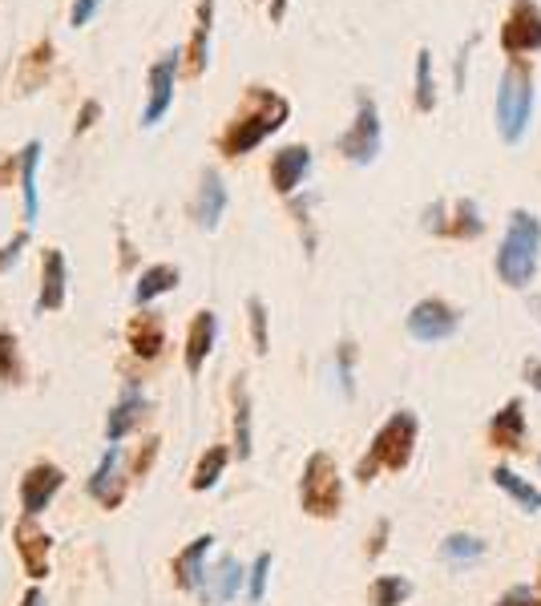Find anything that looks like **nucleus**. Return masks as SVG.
Segmentation results:
<instances>
[{"label":"nucleus","mask_w":541,"mask_h":606,"mask_svg":"<svg viewBox=\"0 0 541 606\" xmlns=\"http://www.w3.org/2000/svg\"><path fill=\"white\" fill-rule=\"evenodd\" d=\"M291 118V101L267 85H251L239 114L227 122V130L219 134V150L223 158H243L251 154L255 146H263L283 122Z\"/></svg>","instance_id":"obj_1"},{"label":"nucleus","mask_w":541,"mask_h":606,"mask_svg":"<svg viewBox=\"0 0 541 606\" xmlns=\"http://www.w3.org/2000/svg\"><path fill=\"white\" fill-rule=\"evenodd\" d=\"M537 259H541V223L529 211H513L505 243L497 251V275L505 287H529V279L537 275Z\"/></svg>","instance_id":"obj_2"},{"label":"nucleus","mask_w":541,"mask_h":606,"mask_svg":"<svg viewBox=\"0 0 541 606\" xmlns=\"http://www.w3.org/2000/svg\"><path fill=\"white\" fill-rule=\"evenodd\" d=\"M533 73L525 61H513L497 81V134L505 142H521L533 118Z\"/></svg>","instance_id":"obj_3"},{"label":"nucleus","mask_w":541,"mask_h":606,"mask_svg":"<svg viewBox=\"0 0 541 606\" xmlns=\"http://www.w3.org/2000/svg\"><path fill=\"white\" fill-rule=\"evenodd\" d=\"M412 441H416V417L412 413H396L380 433H376V441H372V449H368V457L360 461V481H372V473L376 469H404L408 465V457H412Z\"/></svg>","instance_id":"obj_4"},{"label":"nucleus","mask_w":541,"mask_h":606,"mask_svg":"<svg viewBox=\"0 0 541 606\" xmlns=\"http://www.w3.org/2000/svg\"><path fill=\"white\" fill-rule=\"evenodd\" d=\"M299 497H303V510L315 514V518H332L344 501V481H340V469L328 453H311L307 457V469H303V485H299Z\"/></svg>","instance_id":"obj_5"},{"label":"nucleus","mask_w":541,"mask_h":606,"mask_svg":"<svg viewBox=\"0 0 541 606\" xmlns=\"http://www.w3.org/2000/svg\"><path fill=\"white\" fill-rule=\"evenodd\" d=\"M340 154L348 162H356V166H368L380 154V110H376V101L368 93L356 97V122L340 138Z\"/></svg>","instance_id":"obj_6"},{"label":"nucleus","mask_w":541,"mask_h":606,"mask_svg":"<svg viewBox=\"0 0 541 606\" xmlns=\"http://www.w3.org/2000/svg\"><path fill=\"white\" fill-rule=\"evenodd\" d=\"M178 69H182L178 53H166V57H158V61L150 65V73H146V89H150V93H146V106H142V126H146V130L158 126V122L170 114Z\"/></svg>","instance_id":"obj_7"},{"label":"nucleus","mask_w":541,"mask_h":606,"mask_svg":"<svg viewBox=\"0 0 541 606\" xmlns=\"http://www.w3.org/2000/svg\"><path fill=\"white\" fill-rule=\"evenodd\" d=\"M501 49L509 57L541 49V9L533 5V0H513V9H509L505 25H501Z\"/></svg>","instance_id":"obj_8"},{"label":"nucleus","mask_w":541,"mask_h":606,"mask_svg":"<svg viewBox=\"0 0 541 606\" xmlns=\"http://www.w3.org/2000/svg\"><path fill=\"white\" fill-rule=\"evenodd\" d=\"M461 316L449 308L445 299H420L416 308L408 312V336L420 340V344H437V340H449L457 332Z\"/></svg>","instance_id":"obj_9"},{"label":"nucleus","mask_w":541,"mask_h":606,"mask_svg":"<svg viewBox=\"0 0 541 606\" xmlns=\"http://www.w3.org/2000/svg\"><path fill=\"white\" fill-rule=\"evenodd\" d=\"M61 485H65V473H61L53 461L33 465V469L21 477V505H25V514L37 518L41 510H49V501L61 493Z\"/></svg>","instance_id":"obj_10"},{"label":"nucleus","mask_w":541,"mask_h":606,"mask_svg":"<svg viewBox=\"0 0 541 606\" xmlns=\"http://www.w3.org/2000/svg\"><path fill=\"white\" fill-rule=\"evenodd\" d=\"M13 542H17V554H21V566L29 578H45L49 574V550H53V538L25 514V522H17L13 530Z\"/></svg>","instance_id":"obj_11"},{"label":"nucleus","mask_w":541,"mask_h":606,"mask_svg":"<svg viewBox=\"0 0 541 606\" xmlns=\"http://www.w3.org/2000/svg\"><path fill=\"white\" fill-rule=\"evenodd\" d=\"M65 291H69L65 251H61V247H45V255H41V295H37V312H57V308H65Z\"/></svg>","instance_id":"obj_12"},{"label":"nucleus","mask_w":541,"mask_h":606,"mask_svg":"<svg viewBox=\"0 0 541 606\" xmlns=\"http://www.w3.org/2000/svg\"><path fill=\"white\" fill-rule=\"evenodd\" d=\"M89 493L105 505V510L122 505V493H126V485H122V449L110 445V453L97 461V469H93V477H89Z\"/></svg>","instance_id":"obj_13"},{"label":"nucleus","mask_w":541,"mask_h":606,"mask_svg":"<svg viewBox=\"0 0 541 606\" xmlns=\"http://www.w3.org/2000/svg\"><path fill=\"white\" fill-rule=\"evenodd\" d=\"M210 33H214V0H198L194 9V33L186 45V73L202 77L210 65Z\"/></svg>","instance_id":"obj_14"},{"label":"nucleus","mask_w":541,"mask_h":606,"mask_svg":"<svg viewBox=\"0 0 541 606\" xmlns=\"http://www.w3.org/2000/svg\"><path fill=\"white\" fill-rule=\"evenodd\" d=\"M214 340H219V316L214 312H198L190 320V332H186V372L198 376L206 356L214 352Z\"/></svg>","instance_id":"obj_15"},{"label":"nucleus","mask_w":541,"mask_h":606,"mask_svg":"<svg viewBox=\"0 0 541 606\" xmlns=\"http://www.w3.org/2000/svg\"><path fill=\"white\" fill-rule=\"evenodd\" d=\"M307 170H311V150H307V146H283V150L271 158V186H275L279 194H291V190L303 182Z\"/></svg>","instance_id":"obj_16"},{"label":"nucleus","mask_w":541,"mask_h":606,"mask_svg":"<svg viewBox=\"0 0 541 606\" xmlns=\"http://www.w3.org/2000/svg\"><path fill=\"white\" fill-rule=\"evenodd\" d=\"M223 211H227V186H223V178L214 174V170H206L198 202H194V223L202 231H214V227H219V219H223Z\"/></svg>","instance_id":"obj_17"},{"label":"nucleus","mask_w":541,"mask_h":606,"mask_svg":"<svg viewBox=\"0 0 541 606\" xmlns=\"http://www.w3.org/2000/svg\"><path fill=\"white\" fill-rule=\"evenodd\" d=\"M126 340H130V352L142 356V360H154L162 348H166V328L154 312H138L126 328Z\"/></svg>","instance_id":"obj_18"},{"label":"nucleus","mask_w":541,"mask_h":606,"mask_svg":"<svg viewBox=\"0 0 541 606\" xmlns=\"http://www.w3.org/2000/svg\"><path fill=\"white\" fill-rule=\"evenodd\" d=\"M239 586H243V566H239V558H219V566L214 570H206V578H202V598L206 602H231L235 594H239Z\"/></svg>","instance_id":"obj_19"},{"label":"nucleus","mask_w":541,"mask_h":606,"mask_svg":"<svg viewBox=\"0 0 541 606\" xmlns=\"http://www.w3.org/2000/svg\"><path fill=\"white\" fill-rule=\"evenodd\" d=\"M210 546H214V538H210V534H202V538H194V542L174 558V582H178L182 590H202V578H206L202 562H206Z\"/></svg>","instance_id":"obj_20"},{"label":"nucleus","mask_w":541,"mask_h":606,"mask_svg":"<svg viewBox=\"0 0 541 606\" xmlns=\"http://www.w3.org/2000/svg\"><path fill=\"white\" fill-rule=\"evenodd\" d=\"M178 279H182V271H178V267H170V263H154V267H146V271H142V279H138V287H134V303H138V308H146V303H154L158 295L174 291V287H178Z\"/></svg>","instance_id":"obj_21"},{"label":"nucleus","mask_w":541,"mask_h":606,"mask_svg":"<svg viewBox=\"0 0 541 606\" xmlns=\"http://www.w3.org/2000/svg\"><path fill=\"white\" fill-rule=\"evenodd\" d=\"M142 409H146V396H142L138 388H130V392L118 400V409L110 413V421H105V437H110V445H118V441L138 425Z\"/></svg>","instance_id":"obj_22"},{"label":"nucleus","mask_w":541,"mask_h":606,"mask_svg":"<svg viewBox=\"0 0 541 606\" xmlns=\"http://www.w3.org/2000/svg\"><path fill=\"white\" fill-rule=\"evenodd\" d=\"M21 194H25V219H37V166H41V142H25L21 146Z\"/></svg>","instance_id":"obj_23"},{"label":"nucleus","mask_w":541,"mask_h":606,"mask_svg":"<svg viewBox=\"0 0 541 606\" xmlns=\"http://www.w3.org/2000/svg\"><path fill=\"white\" fill-rule=\"evenodd\" d=\"M49 69H53V41L45 37V41H37V45L25 53V61H21V93H33V89L49 77Z\"/></svg>","instance_id":"obj_24"},{"label":"nucleus","mask_w":541,"mask_h":606,"mask_svg":"<svg viewBox=\"0 0 541 606\" xmlns=\"http://www.w3.org/2000/svg\"><path fill=\"white\" fill-rule=\"evenodd\" d=\"M223 469H227V449L214 445V449L198 461V469H194V477H190V489H194V493L214 489V485H219V477H223Z\"/></svg>","instance_id":"obj_25"},{"label":"nucleus","mask_w":541,"mask_h":606,"mask_svg":"<svg viewBox=\"0 0 541 606\" xmlns=\"http://www.w3.org/2000/svg\"><path fill=\"white\" fill-rule=\"evenodd\" d=\"M408 594H412V582L400 578V574H384V578H376L372 590H368L372 606H400Z\"/></svg>","instance_id":"obj_26"},{"label":"nucleus","mask_w":541,"mask_h":606,"mask_svg":"<svg viewBox=\"0 0 541 606\" xmlns=\"http://www.w3.org/2000/svg\"><path fill=\"white\" fill-rule=\"evenodd\" d=\"M432 106H437V85H432V53L420 49L416 53V110L428 114Z\"/></svg>","instance_id":"obj_27"},{"label":"nucleus","mask_w":541,"mask_h":606,"mask_svg":"<svg viewBox=\"0 0 541 606\" xmlns=\"http://www.w3.org/2000/svg\"><path fill=\"white\" fill-rule=\"evenodd\" d=\"M493 481H497V485H501L505 493H513V497H517V501L525 505V510H541V493H537L533 485H525V481H521V477H517L513 469L497 465V469H493Z\"/></svg>","instance_id":"obj_28"},{"label":"nucleus","mask_w":541,"mask_h":606,"mask_svg":"<svg viewBox=\"0 0 541 606\" xmlns=\"http://www.w3.org/2000/svg\"><path fill=\"white\" fill-rule=\"evenodd\" d=\"M235 400H239V413H235V445H239V457L247 461V457H251V400H247V388H243V384L235 388Z\"/></svg>","instance_id":"obj_29"},{"label":"nucleus","mask_w":541,"mask_h":606,"mask_svg":"<svg viewBox=\"0 0 541 606\" xmlns=\"http://www.w3.org/2000/svg\"><path fill=\"white\" fill-rule=\"evenodd\" d=\"M493 433H505V437H509V449H517V441H521V433H525V421H521V400H509L505 409L497 413Z\"/></svg>","instance_id":"obj_30"},{"label":"nucleus","mask_w":541,"mask_h":606,"mask_svg":"<svg viewBox=\"0 0 541 606\" xmlns=\"http://www.w3.org/2000/svg\"><path fill=\"white\" fill-rule=\"evenodd\" d=\"M21 364H17V336L0 332V380H17Z\"/></svg>","instance_id":"obj_31"},{"label":"nucleus","mask_w":541,"mask_h":606,"mask_svg":"<svg viewBox=\"0 0 541 606\" xmlns=\"http://www.w3.org/2000/svg\"><path fill=\"white\" fill-rule=\"evenodd\" d=\"M247 312H251V336H255V352L263 356L267 352V308H263V299H251L247 303Z\"/></svg>","instance_id":"obj_32"},{"label":"nucleus","mask_w":541,"mask_h":606,"mask_svg":"<svg viewBox=\"0 0 541 606\" xmlns=\"http://www.w3.org/2000/svg\"><path fill=\"white\" fill-rule=\"evenodd\" d=\"M441 550H445V558H457V562H461V558H477V554L485 550V542H481V538H469V534H453Z\"/></svg>","instance_id":"obj_33"},{"label":"nucleus","mask_w":541,"mask_h":606,"mask_svg":"<svg viewBox=\"0 0 541 606\" xmlns=\"http://www.w3.org/2000/svg\"><path fill=\"white\" fill-rule=\"evenodd\" d=\"M457 215H461V223L453 227V235H481V231H485V223H481V215H477V207H473L469 198L457 207Z\"/></svg>","instance_id":"obj_34"},{"label":"nucleus","mask_w":541,"mask_h":606,"mask_svg":"<svg viewBox=\"0 0 541 606\" xmlns=\"http://www.w3.org/2000/svg\"><path fill=\"white\" fill-rule=\"evenodd\" d=\"M267 574H271V554H259L255 558V566H251V602H259L263 598V590H267Z\"/></svg>","instance_id":"obj_35"},{"label":"nucleus","mask_w":541,"mask_h":606,"mask_svg":"<svg viewBox=\"0 0 541 606\" xmlns=\"http://www.w3.org/2000/svg\"><path fill=\"white\" fill-rule=\"evenodd\" d=\"M97 9H101V0H73V9H69V21H73V29L89 25V21L97 17Z\"/></svg>","instance_id":"obj_36"},{"label":"nucleus","mask_w":541,"mask_h":606,"mask_svg":"<svg viewBox=\"0 0 541 606\" xmlns=\"http://www.w3.org/2000/svg\"><path fill=\"white\" fill-rule=\"evenodd\" d=\"M97 114H101V106H97V101L89 97L85 106H81V114H77V122H73V134H85V130L97 122Z\"/></svg>","instance_id":"obj_37"},{"label":"nucleus","mask_w":541,"mask_h":606,"mask_svg":"<svg viewBox=\"0 0 541 606\" xmlns=\"http://www.w3.org/2000/svg\"><path fill=\"white\" fill-rule=\"evenodd\" d=\"M25 243H29V231H21V235H17L9 247H0V271H5L9 263H17V259H21V247H25Z\"/></svg>","instance_id":"obj_38"},{"label":"nucleus","mask_w":541,"mask_h":606,"mask_svg":"<svg viewBox=\"0 0 541 606\" xmlns=\"http://www.w3.org/2000/svg\"><path fill=\"white\" fill-rule=\"evenodd\" d=\"M525 372H529V380L541 388V360H529V364H525Z\"/></svg>","instance_id":"obj_39"},{"label":"nucleus","mask_w":541,"mask_h":606,"mask_svg":"<svg viewBox=\"0 0 541 606\" xmlns=\"http://www.w3.org/2000/svg\"><path fill=\"white\" fill-rule=\"evenodd\" d=\"M287 13V0H271V21H283Z\"/></svg>","instance_id":"obj_40"},{"label":"nucleus","mask_w":541,"mask_h":606,"mask_svg":"<svg viewBox=\"0 0 541 606\" xmlns=\"http://www.w3.org/2000/svg\"><path fill=\"white\" fill-rule=\"evenodd\" d=\"M21 606H45V594H41V590H29V594H25V602H21Z\"/></svg>","instance_id":"obj_41"},{"label":"nucleus","mask_w":541,"mask_h":606,"mask_svg":"<svg viewBox=\"0 0 541 606\" xmlns=\"http://www.w3.org/2000/svg\"><path fill=\"white\" fill-rule=\"evenodd\" d=\"M537 465H541V457H537Z\"/></svg>","instance_id":"obj_42"}]
</instances>
